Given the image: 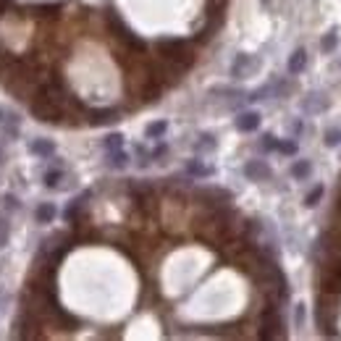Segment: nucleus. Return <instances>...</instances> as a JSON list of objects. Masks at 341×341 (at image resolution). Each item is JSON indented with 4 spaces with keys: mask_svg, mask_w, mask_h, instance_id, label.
I'll return each instance as SVG.
<instances>
[{
    "mask_svg": "<svg viewBox=\"0 0 341 341\" xmlns=\"http://www.w3.org/2000/svg\"><path fill=\"white\" fill-rule=\"evenodd\" d=\"M247 66H249V55H239V58L234 61V66H231V74H234V76H242V71H244Z\"/></svg>",
    "mask_w": 341,
    "mask_h": 341,
    "instance_id": "obj_14",
    "label": "nucleus"
},
{
    "mask_svg": "<svg viewBox=\"0 0 341 341\" xmlns=\"http://www.w3.org/2000/svg\"><path fill=\"white\" fill-rule=\"evenodd\" d=\"M305 63H307V50L305 48L294 50V55L289 58V74H299L305 68Z\"/></svg>",
    "mask_w": 341,
    "mask_h": 341,
    "instance_id": "obj_4",
    "label": "nucleus"
},
{
    "mask_svg": "<svg viewBox=\"0 0 341 341\" xmlns=\"http://www.w3.org/2000/svg\"><path fill=\"white\" fill-rule=\"evenodd\" d=\"M320 197H323V186L318 184V186H315V189L310 192V195L305 197V205H307V208H315V205L320 202Z\"/></svg>",
    "mask_w": 341,
    "mask_h": 341,
    "instance_id": "obj_13",
    "label": "nucleus"
},
{
    "mask_svg": "<svg viewBox=\"0 0 341 341\" xmlns=\"http://www.w3.org/2000/svg\"><path fill=\"white\" fill-rule=\"evenodd\" d=\"M320 286H323V292H325V294H341V273L323 268V278H320Z\"/></svg>",
    "mask_w": 341,
    "mask_h": 341,
    "instance_id": "obj_1",
    "label": "nucleus"
},
{
    "mask_svg": "<svg viewBox=\"0 0 341 341\" xmlns=\"http://www.w3.org/2000/svg\"><path fill=\"white\" fill-rule=\"evenodd\" d=\"M302 320H305V305H297V325H302Z\"/></svg>",
    "mask_w": 341,
    "mask_h": 341,
    "instance_id": "obj_21",
    "label": "nucleus"
},
{
    "mask_svg": "<svg viewBox=\"0 0 341 341\" xmlns=\"http://www.w3.org/2000/svg\"><path fill=\"white\" fill-rule=\"evenodd\" d=\"M5 231H8V223H5V221H0V247L5 244Z\"/></svg>",
    "mask_w": 341,
    "mask_h": 341,
    "instance_id": "obj_20",
    "label": "nucleus"
},
{
    "mask_svg": "<svg viewBox=\"0 0 341 341\" xmlns=\"http://www.w3.org/2000/svg\"><path fill=\"white\" fill-rule=\"evenodd\" d=\"M124 147V137L121 134H111V137H105V150L113 152V150H121Z\"/></svg>",
    "mask_w": 341,
    "mask_h": 341,
    "instance_id": "obj_12",
    "label": "nucleus"
},
{
    "mask_svg": "<svg viewBox=\"0 0 341 341\" xmlns=\"http://www.w3.org/2000/svg\"><path fill=\"white\" fill-rule=\"evenodd\" d=\"M29 150L34 152V155H45V158L53 155V145H50L48 139H37V142H32V145H29Z\"/></svg>",
    "mask_w": 341,
    "mask_h": 341,
    "instance_id": "obj_6",
    "label": "nucleus"
},
{
    "mask_svg": "<svg viewBox=\"0 0 341 341\" xmlns=\"http://www.w3.org/2000/svg\"><path fill=\"white\" fill-rule=\"evenodd\" d=\"M325 145L328 147H339L341 145V126L328 129V131H325Z\"/></svg>",
    "mask_w": 341,
    "mask_h": 341,
    "instance_id": "obj_11",
    "label": "nucleus"
},
{
    "mask_svg": "<svg viewBox=\"0 0 341 341\" xmlns=\"http://www.w3.org/2000/svg\"><path fill=\"white\" fill-rule=\"evenodd\" d=\"M278 150L284 155H297V142H278Z\"/></svg>",
    "mask_w": 341,
    "mask_h": 341,
    "instance_id": "obj_17",
    "label": "nucleus"
},
{
    "mask_svg": "<svg viewBox=\"0 0 341 341\" xmlns=\"http://www.w3.org/2000/svg\"><path fill=\"white\" fill-rule=\"evenodd\" d=\"M262 150H278V139L276 137H262Z\"/></svg>",
    "mask_w": 341,
    "mask_h": 341,
    "instance_id": "obj_18",
    "label": "nucleus"
},
{
    "mask_svg": "<svg viewBox=\"0 0 341 341\" xmlns=\"http://www.w3.org/2000/svg\"><path fill=\"white\" fill-rule=\"evenodd\" d=\"M260 126V113H242L239 118H236V129H239V131H255V129Z\"/></svg>",
    "mask_w": 341,
    "mask_h": 341,
    "instance_id": "obj_3",
    "label": "nucleus"
},
{
    "mask_svg": "<svg viewBox=\"0 0 341 341\" xmlns=\"http://www.w3.org/2000/svg\"><path fill=\"white\" fill-rule=\"evenodd\" d=\"M197 147H199V150H213L215 142H213V137H202V142H199Z\"/></svg>",
    "mask_w": 341,
    "mask_h": 341,
    "instance_id": "obj_19",
    "label": "nucleus"
},
{
    "mask_svg": "<svg viewBox=\"0 0 341 341\" xmlns=\"http://www.w3.org/2000/svg\"><path fill=\"white\" fill-rule=\"evenodd\" d=\"M310 173H312L310 160H297V163L292 165V176H294V179H299V181H302V179H307Z\"/></svg>",
    "mask_w": 341,
    "mask_h": 341,
    "instance_id": "obj_5",
    "label": "nucleus"
},
{
    "mask_svg": "<svg viewBox=\"0 0 341 341\" xmlns=\"http://www.w3.org/2000/svg\"><path fill=\"white\" fill-rule=\"evenodd\" d=\"M165 129H168V124H165V121H155V124H150V126H147V137H150V139H158V137H163V134H165Z\"/></svg>",
    "mask_w": 341,
    "mask_h": 341,
    "instance_id": "obj_8",
    "label": "nucleus"
},
{
    "mask_svg": "<svg viewBox=\"0 0 341 341\" xmlns=\"http://www.w3.org/2000/svg\"><path fill=\"white\" fill-rule=\"evenodd\" d=\"M186 171H189L192 176H213V168H208V165L197 163V160H192V163L186 165Z\"/></svg>",
    "mask_w": 341,
    "mask_h": 341,
    "instance_id": "obj_9",
    "label": "nucleus"
},
{
    "mask_svg": "<svg viewBox=\"0 0 341 341\" xmlns=\"http://www.w3.org/2000/svg\"><path fill=\"white\" fill-rule=\"evenodd\" d=\"M55 218V208H53V202H45L37 208V221L40 223H50Z\"/></svg>",
    "mask_w": 341,
    "mask_h": 341,
    "instance_id": "obj_7",
    "label": "nucleus"
},
{
    "mask_svg": "<svg viewBox=\"0 0 341 341\" xmlns=\"http://www.w3.org/2000/svg\"><path fill=\"white\" fill-rule=\"evenodd\" d=\"M165 152H168V147H165V145H160V147H158V150H155V152H152V158H160V155H165Z\"/></svg>",
    "mask_w": 341,
    "mask_h": 341,
    "instance_id": "obj_22",
    "label": "nucleus"
},
{
    "mask_svg": "<svg viewBox=\"0 0 341 341\" xmlns=\"http://www.w3.org/2000/svg\"><path fill=\"white\" fill-rule=\"evenodd\" d=\"M244 173H247L252 181H262V179L270 176V168L262 163V160H249V163L244 165Z\"/></svg>",
    "mask_w": 341,
    "mask_h": 341,
    "instance_id": "obj_2",
    "label": "nucleus"
},
{
    "mask_svg": "<svg viewBox=\"0 0 341 341\" xmlns=\"http://www.w3.org/2000/svg\"><path fill=\"white\" fill-rule=\"evenodd\" d=\"M61 176H63L61 171H48V173H45V184H48V186H58Z\"/></svg>",
    "mask_w": 341,
    "mask_h": 341,
    "instance_id": "obj_16",
    "label": "nucleus"
},
{
    "mask_svg": "<svg viewBox=\"0 0 341 341\" xmlns=\"http://www.w3.org/2000/svg\"><path fill=\"white\" fill-rule=\"evenodd\" d=\"M126 163H129L126 152H121V150H113L111 152V165H113V168H124Z\"/></svg>",
    "mask_w": 341,
    "mask_h": 341,
    "instance_id": "obj_15",
    "label": "nucleus"
},
{
    "mask_svg": "<svg viewBox=\"0 0 341 341\" xmlns=\"http://www.w3.org/2000/svg\"><path fill=\"white\" fill-rule=\"evenodd\" d=\"M339 45V34H336V29L333 32H328V34L323 37V42H320V48H323V53H331L333 48Z\"/></svg>",
    "mask_w": 341,
    "mask_h": 341,
    "instance_id": "obj_10",
    "label": "nucleus"
}]
</instances>
